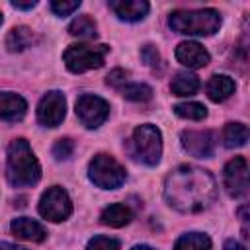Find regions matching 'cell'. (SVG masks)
<instances>
[{"mask_svg":"<svg viewBox=\"0 0 250 250\" xmlns=\"http://www.w3.org/2000/svg\"><path fill=\"white\" fill-rule=\"evenodd\" d=\"M102 223L107 225V227H113V229H119V227H125L129 225V221L133 219V213L131 209L125 205V203H113L109 207H105L102 211Z\"/></svg>","mask_w":250,"mask_h":250,"instance_id":"cell-17","label":"cell"},{"mask_svg":"<svg viewBox=\"0 0 250 250\" xmlns=\"http://www.w3.org/2000/svg\"><path fill=\"white\" fill-rule=\"evenodd\" d=\"M14 236L21 238V240H29V242H43L47 238V230L43 229L41 223L29 219V217H18L12 221L10 225Z\"/></svg>","mask_w":250,"mask_h":250,"instance_id":"cell-14","label":"cell"},{"mask_svg":"<svg viewBox=\"0 0 250 250\" xmlns=\"http://www.w3.org/2000/svg\"><path fill=\"white\" fill-rule=\"evenodd\" d=\"M225 250H246V246H242L234 238H229V240H225Z\"/></svg>","mask_w":250,"mask_h":250,"instance_id":"cell-30","label":"cell"},{"mask_svg":"<svg viewBox=\"0 0 250 250\" xmlns=\"http://www.w3.org/2000/svg\"><path fill=\"white\" fill-rule=\"evenodd\" d=\"M182 146L188 154L191 156H197V158H209L215 150V145H217V137L213 131H184L182 133Z\"/></svg>","mask_w":250,"mask_h":250,"instance_id":"cell-11","label":"cell"},{"mask_svg":"<svg viewBox=\"0 0 250 250\" xmlns=\"http://www.w3.org/2000/svg\"><path fill=\"white\" fill-rule=\"evenodd\" d=\"M234 92V80L227 74H213L207 82V96L211 102H225Z\"/></svg>","mask_w":250,"mask_h":250,"instance_id":"cell-16","label":"cell"},{"mask_svg":"<svg viewBox=\"0 0 250 250\" xmlns=\"http://www.w3.org/2000/svg\"><path fill=\"white\" fill-rule=\"evenodd\" d=\"M174 113L178 117H184V119L201 121L207 117V107L203 104H197V102H184V104L174 105Z\"/></svg>","mask_w":250,"mask_h":250,"instance_id":"cell-23","label":"cell"},{"mask_svg":"<svg viewBox=\"0 0 250 250\" xmlns=\"http://www.w3.org/2000/svg\"><path fill=\"white\" fill-rule=\"evenodd\" d=\"M119 248H121L119 240L109 236H94L86 246V250H119Z\"/></svg>","mask_w":250,"mask_h":250,"instance_id":"cell-25","label":"cell"},{"mask_svg":"<svg viewBox=\"0 0 250 250\" xmlns=\"http://www.w3.org/2000/svg\"><path fill=\"white\" fill-rule=\"evenodd\" d=\"M127 78H129V72L127 70H123V68H115V70H111L109 74H107V84L109 86H125V82H127Z\"/></svg>","mask_w":250,"mask_h":250,"instance_id":"cell-29","label":"cell"},{"mask_svg":"<svg viewBox=\"0 0 250 250\" xmlns=\"http://www.w3.org/2000/svg\"><path fill=\"white\" fill-rule=\"evenodd\" d=\"M109 8L123 21H139L148 14V2L145 0H111Z\"/></svg>","mask_w":250,"mask_h":250,"instance_id":"cell-13","label":"cell"},{"mask_svg":"<svg viewBox=\"0 0 250 250\" xmlns=\"http://www.w3.org/2000/svg\"><path fill=\"white\" fill-rule=\"evenodd\" d=\"M248 141V127L244 123H227L223 129V143L227 148L244 146Z\"/></svg>","mask_w":250,"mask_h":250,"instance_id":"cell-20","label":"cell"},{"mask_svg":"<svg viewBox=\"0 0 250 250\" xmlns=\"http://www.w3.org/2000/svg\"><path fill=\"white\" fill-rule=\"evenodd\" d=\"M168 25L184 35H213L221 27V16L213 8L203 10H176L168 18Z\"/></svg>","mask_w":250,"mask_h":250,"instance_id":"cell-3","label":"cell"},{"mask_svg":"<svg viewBox=\"0 0 250 250\" xmlns=\"http://www.w3.org/2000/svg\"><path fill=\"white\" fill-rule=\"evenodd\" d=\"M141 57H143V61H145L148 66H152V68H156V66L160 64V55H158V51H156L154 45H145V47L141 49Z\"/></svg>","mask_w":250,"mask_h":250,"instance_id":"cell-28","label":"cell"},{"mask_svg":"<svg viewBox=\"0 0 250 250\" xmlns=\"http://www.w3.org/2000/svg\"><path fill=\"white\" fill-rule=\"evenodd\" d=\"M27 111V102L14 92H0V119L20 121Z\"/></svg>","mask_w":250,"mask_h":250,"instance_id":"cell-15","label":"cell"},{"mask_svg":"<svg viewBox=\"0 0 250 250\" xmlns=\"http://www.w3.org/2000/svg\"><path fill=\"white\" fill-rule=\"evenodd\" d=\"M70 213H72V201H70L68 193L62 188L53 186L41 195V199H39V215L43 219L59 223V221L68 219Z\"/></svg>","mask_w":250,"mask_h":250,"instance_id":"cell-7","label":"cell"},{"mask_svg":"<svg viewBox=\"0 0 250 250\" xmlns=\"http://www.w3.org/2000/svg\"><path fill=\"white\" fill-rule=\"evenodd\" d=\"M0 23H2V14H0Z\"/></svg>","mask_w":250,"mask_h":250,"instance_id":"cell-34","label":"cell"},{"mask_svg":"<svg viewBox=\"0 0 250 250\" xmlns=\"http://www.w3.org/2000/svg\"><path fill=\"white\" fill-rule=\"evenodd\" d=\"M76 115L80 119V123L88 129H96L100 127L107 115H109V104L94 94H84L76 100Z\"/></svg>","mask_w":250,"mask_h":250,"instance_id":"cell-8","label":"cell"},{"mask_svg":"<svg viewBox=\"0 0 250 250\" xmlns=\"http://www.w3.org/2000/svg\"><path fill=\"white\" fill-rule=\"evenodd\" d=\"M121 94L125 100L131 102H148L152 98V88L146 84H125L121 86Z\"/></svg>","mask_w":250,"mask_h":250,"instance_id":"cell-24","label":"cell"},{"mask_svg":"<svg viewBox=\"0 0 250 250\" xmlns=\"http://www.w3.org/2000/svg\"><path fill=\"white\" fill-rule=\"evenodd\" d=\"M74 150V143L70 139H59L55 145H53V156L57 160H66Z\"/></svg>","mask_w":250,"mask_h":250,"instance_id":"cell-27","label":"cell"},{"mask_svg":"<svg viewBox=\"0 0 250 250\" xmlns=\"http://www.w3.org/2000/svg\"><path fill=\"white\" fill-rule=\"evenodd\" d=\"M164 197L180 213H199L215 201L217 184L207 170L182 164L166 176Z\"/></svg>","mask_w":250,"mask_h":250,"instance_id":"cell-1","label":"cell"},{"mask_svg":"<svg viewBox=\"0 0 250 250\" xmlns=\"http://www.w3.org/2000/svg\"><path fill=\"white\" fill-rule=\"evenodd\" d=\"M35 41H37V37L29 27L18 25V27L10 29V33L6 37V47H8V51L16 53V51H23V49L31 47Z\"/></svg>","mask_w":250,"mask_h":250,"instance_id":"cell-18","label":"cell"},{"mask_svg":"<svg viewBox=\"0 0 250 250\" xmlns=\"http://www.w3.org/2000/svg\"><path fill=\"white\" fill-rule=\"evenodd\" d=\"M131 145H133V154L137 160H141L146 166H154L160 162V154H162V135L160 131L150 125H139L133 131L131 137Z\"/></svg>","mask_w":250,"mask_h":250,"instance_id":"cell-5","label":"cell"},{"mask_svg":"<svg viewBox=\"0 0 250 250\" xmlns=\"http://www.w3.org/2000/svg\"><path fill=\"white\" fill-rule=\"evenodd\" d=\"M223 182L230 197L240 199L248 195V162L244 156H234L225 164Z\"/></svg>","mask_w":250,"mask_h":250,"instance_id":"cell-9","label":"cell"},{"mask_svg":"<svg viewBox=\"0 0 250 250\" xmlns=\"http://www.w3.org/2000/svg\"><path fill=\"white\" fill-rule=\"evenodd\" d=\"M78 8H80V0H72V2H68V0H55V2H51L53 14L61 16V18L70 16V14H72L74 10H78Z\"/></svg>","mask_w":250,"mask_h":250,"instance_id":"cell-26","label":"cell"},{"mask_svg":"<svg viewBox=\"0 0 250 250\" xmlns=\"http://www.w3.org/2000/svg\"><path fill=\"white\" fill-rule=\"evenodd\" d=\"M90 180L102 189H115L125 182V168L109 154H96L88 166Z\"/></svg>","mask_w":250,"mask_h":250,"instance_id":"cell-6","label":"cell"},{"mask_svg":"<svg viewBox=\"0 0 250 250\" xmlns=\"http://www.w3.org/2000/svg\"><path fill=\"white\" fill-rule=\"evenodd\" d=\"M174 250H211V238L203 232H188L176 240Z\"/></svg>","mask_w":250,"mask_h":250,"instance_id":"cell-21","label":"cell"},{"mask_svg":"<svg viewBox=\"0 0 250 250\" xmlns=\"http://www.w3.org/2000/svg\"><path fill=\"white\" fill-rule=\"evenodd\" d=\"M131 250H152L150 246H135V248H131Z\"/></svg>","mask_w":250,"mask_h":250,"instance_id":"cell-33","label":"cell"},{"mask_svg":"<svg viewBox=\"0 0 250 250\" xmlns=\"http://www.w3.org/2000/svg\"><path fill=\"white\" fill-rule=\"evenodd\" d=\"M68 33L74 35V37H82V39H94V37L98 35L96 23H94V20H92L88 14L74 18L72 23L68 25Z\"/></svg>","mask_w":250,"mask_h":250,"instance_id":"cell-22","label":"cell"},{"mask_svg":"<svg viewBox=\"0 0 250 250\" xmlns=\"http://www.w3.org/2000/svg\"><path fill=\"white\" fill-rule=\"evenodd\" d=\"M12 6H14V8H18V10H31V8H35V6H37V2H18V0H14V2H12Z\"/></svg>","mask_w":250,"mask_h":250,"instance_id":"cell-31","label":"cell"},{"mask_svg":"<svg viewBox=\"0 0 250 250\" xmlns=\"http://www.w3.org/2000/svg\"><path fill=\"white\" fill-rule=\"evenodd\" d=\"M0 250H27V248L18 246V244H12V242H0Z\"/></svg>","mask_w":250,"mask_h":250,"instance_id":"cell-32","label":"cell"},{"mask_svg":"<svg viewBox=\"0 0 250 250\" xmlns=\"http://www.w3.org/2000/svg\"><path fill=\"white\" fill-rule=\"evenodd\" d=\"M64 113H66V102H64V96L61 92L51 90V92H47L39 100L37 121L43 127H57V125H61V121L64 119Z\"/></svg>","mask_w":250,"mask_h":250,"instance_id":"cell-10","label":"cell"},{"mask_svg":"<svg viewBox=\"0 0 250 250\" xmlns=\"http://www.w3.org/2000/svg\"><path fill=\"white\" fill-rule=\"evenodd\" d=\"M199 86L201 82L193 72H178L170 82V90L176 96H193Z\"/></svg>","mask_w":250,"mask_h":250,"instance_id":"cell-19","label":"cell"},{"mask_svg":"<svg viewBox=\"0 0 250 250\" xmlns=\"http://www.w3.org/2000/svg\"><path fill=\"white\" fill-rule=\"evenodd\" d=\"M109 53L107 45H90V43H76L70 45L62 53V61L70 72H86L92 68H100L105 62V55Z\"/></svg>","mask_w":250,"mask_h":250,"instance_id":"cell-4","label":"cell"},{"mask_svg":"<svg viewBox=\"0 0 250 250\" xmlns=\"http://www.w3.org/2000/svg\"><path fill=\"white\" fill-rule=\"evenodd\" d=\"M6 178L14 188H27L39 182L41 166L25 139H14L8 145Z\"/></svg>","mask_w":250,"mask_h":250,"instance_id":"cell-2","label":"cell"},{"mask_svg":"<svg viewBox=\"0 0 250 250\" xmlns=\"http://www.w3.org/2000/svg\"><path fill=\"white\" fill-rule=\"evenodd\" d=\"M176 59H178V62H182L188 68H201V66L209 64V61H211L209 53L197 41H184V43H180L176 47Z\"/></svg>","mask_w":250,"mask_h":250,"instance_id":"cell-12","label":"cell"}]
</instances>
